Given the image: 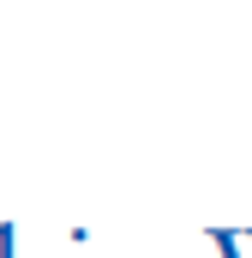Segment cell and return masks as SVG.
<instances>
[{
  "label": "cell",
  "instance_id": "2",
  "mask_svg": "<svg viewBox=\"0 0 252 258\" xmlns=\"http://www.w3.org/2000/svg\"><path fill=\"white\" fill-rule=\"evenodd\" d=\"M0 258H18V246H12V228H0Z\"/></svg>",
  "mask_w": 252,
  "mask_h": 258
},
{
  "label": "cell",
  "instance_id": "1",
  "mask_svg": "<svg viewBox=\"0 0 252 258\" xmlns=\"http://www.w3.org/2000/svg\"><path fill=\"white\" fill-rule=\"evenodd\" d=\"M210 240H216V258H252V240H246V234H228V228H210Z\"/></svg>",
  "mask_w": 252,
  "mask_h": 258
}]
</instances>
